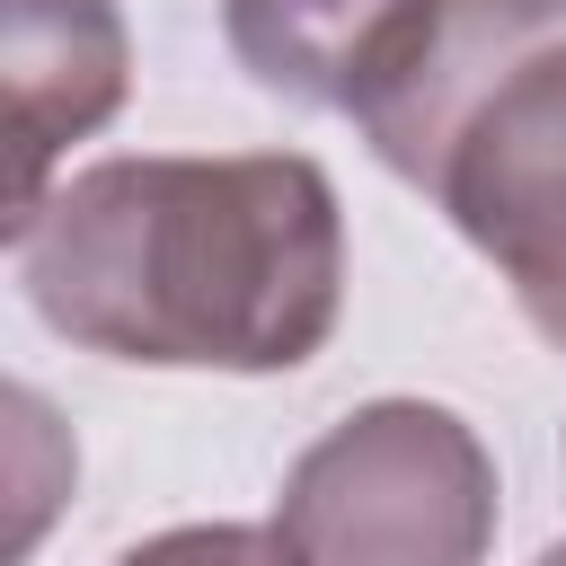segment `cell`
<instances>
[{"instance_id": "obj_1", "label": "cell", "mask_w": 566, "mask_h": 566, "mask_svg": "<svg viewBox=\"0 0 566 566\" xmlns=\"http://www.w3.org/2000/svg\"><path fill=\"white\" fill-rule=\"evenodd\" d=\"M35 310L115 363H310L336 327V195L310 159H106L18 221Z\"/></svg>"}, {"instance_id": "obj_2", "label": "cell", "mask_w": 566, "mask_h": 566, "mask_svg": "<svg viewBox=\"0 0 566 566\" xmlns=\"http://www.w3.org/2000/svg\"><path fill=\"white\" fill-rule=\"evenodd\" d=\"M495 522V478L460 416L371 407L345 416L283 486L292 566H478Z\"/></svg>"}, {"instance_id": "obj_3", "label": "cell", "mask_w": 566, "mask_h": 566, "mask_svg": "<svg viewBox=\"0 0 566 566\" xmlns=\"http://www.w3.org/2000/svg\"><path fill=\"white\" fill-rule=\"evenodd\" d=\"M433 195L513 274L548 345H566V53H522L460 115Z\"/></svg>"}, {"instance_id": "obj_4", "label": "cell", "mask_w": 566, "mask_h": 566, "mask_svg": "<svg viewBox=\"0 0 566 566\" xmlns=\"http://www.w3.org/2000/svg\"><path fill=\"white\" fill-rule=\"evenodd\" d=\"M124 566H292V557L265 531H168V539L133 548Z\"/></svg>"}, {"instance_id": "obj_5", "label": "cell", "mask_w": 566, "mask_h": 566, "mask_svg": "<svg viewBox=\"0 0 566 566\" xmlns=\"http://www.w3.org/2000/svg\"><path fill=\"white\" fill-rule=\"evenodd\" d=\"M539 566H566V548H548V557H539Z\"/></svg>"}]
</instances>
